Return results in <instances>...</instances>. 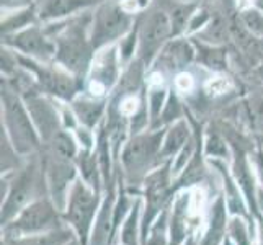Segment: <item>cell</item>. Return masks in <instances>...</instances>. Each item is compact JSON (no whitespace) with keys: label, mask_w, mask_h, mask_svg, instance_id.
<instances>
[{"label":"cell","mask_w":263,"mask_h":245,"mask_svg":"<svg viewBox=\"0 0 263 245\" xmlns=\"http://www.w3.org/2000/svg\"><path fill=\"white\" fill-rule=\"evenodd\" d=\"M48 196L44 170L36 163H28L10 174H4L0 181V228L10 222L34 199Z\"/></svg>","instance_id":"cell-1"},{"label":"cell","mask_w":263,"mask_h":245,"mask_svg":"<svg viewBox=\"0 0 263 245\" xmlns=\"http://www.w3.org/2000/svg\"><path fill=\"white\" fill-rule=\"evenodd\" d=\"M165 131L138 133L124 144L121 152V165L124 177V188L133 195H141L144 180L151 172L160 167L162 141Z\"/></svg>","instance_id":"cell-2"},{"label":"cell","mask_w":263,"mask_h":245,"mask_svg":"<svg viewBox=\"0 0 263 245\" xmlns=\"http://www.w3.org/2000/svg\"><path fill=\"white\" fill-rule=\"evenodd\" d=\"M102 193L95 192L80 177H77L69 190L62 217H64L66 225H69L72 232L76 234L80 245H88L90 232H92L95 216L98 213L100 203H102Z\"/></svg>","instance_id":"cell-3"},{"label":"cell","mask_w":263,"mask_h":245,"mask_svg":"<svg viewBox=\"0 0 263 245\" xmlns=\"http://www.w3.org/2000/svg\"><path fill=\"white\" fill-rule=\"evenodd\" d=\"M64 225L66 222L62 213L51 201L49 196H43L30 203L10 222L2 225L0 231H2V235H7V237H18V235L51 232L64 228Z\"/></svg>","instance_id":"cell-4"},{"label":"cell","mask_w":263,"mask_h":245,"mask_svg":"<svg viewBox=\"0 0 263 245\" xmlns=\"http://www.w3.org/2000/svg\"><path fill=\"white\" fill-rule=\"evenodd\" d=\"M4 124L2 131L10 139L12 146L23 157L33 156L40 149L41 138L28 110L18 98L5 95L4 98Z\"/></svg>","instance_id":"cell-5"},{"label":"cell","mask_w":263,"mask_h":245,"mask_svg":"<svg viewBox=\"0 0 263 245\" xmlns=\"http://www.w3.org/2000/svg\"><path fill=\"white\" fill-rule=\"evenodd\" d=\"M43 170H44V178H46L48 196L62 213L67 203L69 190L79 177L76 160H69L66 157H61L58 154L51 152L49 156H46Z\"/></svg>","instance_id":"cell-6"},{"label":"cell","mask_w":263,"mask_h":245,"mask_svg":"<svg viewBox=\"0 0 263 245\" xmlns=\"http://www.w3.org/2000/svg\"><path fill=\"white\" fill-rule=\"evenodd\" d=\"M131 16L123 10L121 5L105 4L98 8L93 22V33H92V44L95 48L105 46L110 41L120 38L129 30Z\"/></svg>","instance_id":"cell-7"},{"label":"cell","mask_w":263,"mask_h":245,"mask_svg":"<svg viewBox=\"0 0 263 245\" xmlns=\"http://www.w3.org/2000/svg\"><path fill=\"white\" fill-rule=\"evenodd\" d=\"M120 183H113L105 190L100 203L98 213L95 216L93 228L90 232L88 245H113V229H115V204Z\"/></svg>","instance_id":"cell-8"},{"label":"cell","mask_w":263,"mask_h":245,"mask_svg":"<svg viewBox=\"0 0 263 245\" xmlns=\"http://www.w3.org/2000/svg\"><path fill=\"white\" fill-rule=\"evenodd\" d=\"M229 219L231 213L226 204L224 195H216L204 214L203 231L199 232V245H222L228 234Z\"/></svg>","instance_id":"cell-9"},{"label":"cell","mask_w":263,"mask_h":245,"mask_svg":"<svg viewBox=\"0 0 263 245\" xmlns=\"http://www.w3.org/2000/svg\"><path fill=\"white\" fill-rule=\"evenodd\" d=\"M58 59L70 72H82L88 66L90 48L77 28H72L59 40Z\"/></svg>","instance_id":"cell-10"},{"label":"cell","mask_w":263,"mask_h":245,"mask_svg":"<svg viewBox=\"0 0 263 245\" xmlns=\"http://www.w3.org/2000/svg\"><path fill=\"white\" fill-rule=\"evenodd\" d=\"M210 163H211V167L216 168L217 174L221 175L222 195H224L226 204H228V210H229L231 216H242L252 222H257L255 217L252 216V213L249 210L247 199H246V196H243L239 183L235 181L232 172L228 170L226 163L221 159H213V160H210Z\"/></svg>","instance_id":"cell-11"},{"label":"cell","mask_w":263,"mask_h":245,"mask_svg":"<svg viewBox=\"0 0 263 245\" xmlns=\"http://www.w3.org/2000/svg\"><path fill=\"white\" fill-rule=\"evenodd\" d=\"M170 33H172V23L167 18V15L162 12H154L146 20L141 30V43H142L144 56L151 58Z\"/></svg>","instance_id":"cell-12"},{"label":"cell","mask_w":263,"mask_h":245,"mask_svg":"<svg viewBox=\"0 0 263 245\" xmlns=\"http://www.w3.org/2000/svg\"><path fill=\"white\" fill-rule=\"evenodd\" d=\"M28 113L40 133V138L44 142H51L61 133L59 129V118L52 108L38 98L28 100Z\"/></svg>","instance_id":"cell-13"},{"label":"cell","mask_w":263,"mask_h":245,"mask_svg":"<svg viewBox=\"0 0 263 245\" xmlns=\"http://www.w3.org/2000/svg\"><path fill=\"white\" fill-rule=\"evenodd\" d=\"M116 79V54L115 49L100 52L92 67L90 92L92 95H103L106 87H110Z\"/></svg>","instance_id":"cell-14"},{"label":"cell","mask_w":263,"mask_h":245,"mask_svg":"<svg viewBox=\"0 0 263 245\" xmlns=\"http://www.w3.org/2000/svg\"><path fill=\"white\" fill-rule=\"evenodd\" d=\"M76 234L72 232L69 225L64 228L43 232V234H30V235H18V237H7L2 235L0 245H67L76 240Z\"/></svg>","instance_id":"cell-15"},{"label":"cell","mask_w":263,"mask_h":245,"mask_svg":"<svg viewBox=\"0 0 263 245\" xmlns=\"http://www.w3.org/2000/svg\"><path fill=\"white\" fill-rule=\"evenodd\" d=\"M8 43H10L13 48L30 54V56L40 58V59H48L54 54L52 44L34 28L16 33L12 38V41H8Z\"/></svg>","instance_id":"cell-16"},{"label":"cell","mask_w":263,"mask_h":245,"mask_svg":"<svg viewBox=\"0 0 263 245\" xmlns=\"http://www.w3.org/2000/svg\"><path fill=\"white\" fill-rule=\"evenodd\" d=\"M192 139V131L185 120H178L164 134V141H162L160 157L162 162H168L174 159L177 154L185 147V144Z\"/></svg>","instance_id":"cell-17"},{"label":"cell","mask_w":263,"mask_h":245,"mask_svg":"<svg viewBox=\"0 0 263 245\" xmlns=\"http://www.w3.org/2000/svg\"><path fill=\"white\" fill-rule=\"evenodd\" d=\"M38 74V80L41 87L46 92L56 95L59 98H72L76 93V84L67 74L59 70H48V69H34Z\"/></svg>","instance_id":"cell-18"},{"label":"cell","mask_w":263,"mask_h":245,"mask_svg":"<svg viewBox=\"0 0 263 245\" xmlns=\"http://www.w3.org/2000/svg\"><path fill=\"white\" fill-rule=\"evenodd\" d=\"M141 214H142V195H138L134 199L131 213L121 224L115 245H118V243L120 245H142Z\"/></svg>","instance_id":"cell-19"},{"label":"cell","mask_w":263,"mask_h":245,"mask_svg":"<svg viewBox=\"0 0 263 245\" xmlns=\"http://www.w3.org/2000/svg\"><path fill=\"white\" fill-rule=\"evenodd\" d=\"M257 228L242 216H231L228 234H226L222 245H255Z\"/></svg>","instance_id":"cell-20"},{"label":"cell","mask_w":263,"mask_h":245,"mask_svg":"<svg viewBox=\"0 0 263 245\" xmlns=\"http://www.w3.org/2000/svg\"><path fill=\"white\" fill-rule=\"evenodd\" d=\"M72 113L76 115L80 124L92 129L103 115V103L95 102V100H85V98L76 100L72 103Z\"/></svg>","instance_id":"cell-21"},{"label":"cell","mask_w":263,"mask_h":245,"mask_svg":"<svg viewBox=\"0 0 263 245\" xmlns=\"http://www.w3.org/2000/svg\"><path fill=\"white\" fill-rule=\"evenodd\" d=\"M97 0H46L41 8L43 18H58L67 13H74L80 8L95 4Z\"/></svg>","instance_id":"cell-22"},{"label":"cell","mask_w":263,"mask_h":245,"mask_svg":"<svg viewBox=\"0 0 263 245\" xmlns=\"http://www.w3.org/2000/svg\"><path fill=\"white\" fill-rule=\"evenodd\" d=\"M193 56L195 51L186 41H174L164 49V59L168 67H183L193 61Z\"/></svg>","instance_id":"cell-23"},{"label":"cell","mask_w":263,"mask_h":245,"mask_svg":"<svg viewBox=\"0 0 263 245\" xmlns=\"http://www.w3.org/2000/svg\"><path fill=\"white\" fill-rule=\"evenodd\" d=\"M204 154L210 159H226L229 156V147L217 133H210L204 141Z\"/></svg>","instance_id":"cell-24"},{"label":"cell","mask_w":263,"mask_h":245,"mask_svg":"<svg viewBox=\"0 0 263 245\" xmlns=\"http://www.w3.org/2000/svg\"><path fill=\"white\" fill-rule=\"evenodd\" d=\"M201 38L210 44H219L226 41L228 40V25H226V22L219 20V18H216L204 28V31L201 33Z\"/></svg>","instance_id":"cell-25"},{"label":"cell","mask_w":263,"mask_h":245,"mask_svg":"<svg viewBox=\"0 0 263 245\" xmlns=\"http://www.w3.org/2000/svg\"><path fill=\"white\" fill-rule=\"evenodd\" d=\"M199 61L210 69L222 70L226 67V52L216 48H203L199 52Z\"/></svg>","instance_id":"cell-26"},{"label":"cell","mask_w":263,"mask_h":245,"mask_svg":"<svg viewBox=\"0 0 263 245\" xmlns=\"http://www.w3.org/2000/svg\"><path fill=\"white\" fill-rule=\"evenodd\" d=\"M162 82V80H160ZM160 82L157 85L152 84V90H151V95H149V111H151V120L156 121L160 118L162 113V108H164V97L165 92L164 88H160Z\"/></svg>","instance_id":"cell-27"},{"label":"cell","mask_w":263,"mask_h":245,"mask_svg":"<svg viewBox=\"0 0 263 245\" xmlns=\"http://www.w3.org/2000/svg\"><path fill=\"white\" fill-rule=\"evenodd\" d=\"M243 23H246L249 31L263 40V13L257 10H247L243 13Z\"/></svg>","instance_id":"cell-28"},{"label":"cell","mask_w":263,"mask_h":245,"mask_svg":"<svg viewBox=\"0 0 263 245\" xmlns=\"http://www.w3.org/2000/svg\"><path fill=\"white\" fill-rule=\"evenodd\" d=\"M206 92L213 95V97H217V95H222L226 92H229L232 88V84L228 77H222V76H217V77H211L210 80L206 82Z\"/></svg>","instance_id":"cell-29"},{"label":"cell","mask_w":263,"mask_h":245,"mask_svg":"<svg viewBox=\"0 0 263 245\" xmlns=\"http://www.w3.org/2000/svg\"><path fill=\"white\" fill-rule=\"evenodd\" d=\"M190 12H192V7H178L174 12V16H172V31L174 33H180L181 30L186 26Z\"/></svg>","instance_id":"cell-30"},{"label":"cell","mask_w":263,"mask_h":245,"mask_svg":"<svg viewBox=\"0 0 263 245\" xmlns=\"http://www.w3.org/2000/svg\"><path fill=\"white\" fill-rule=\"evenodd\" d=\"M178 116H180V110H178L177 100H175V98H170V102L167 103V108L164 110V113L160 115L162 123H168V121L178 120Z\"/></svg>","instance_id":"cell-31"},{"label":"cell","mask_w":263,"mask_h":245,"mask_svg":"<svg viewBox=\"0 0 263 245\" xmlns=\"http://www.w3.org/2000/svg\"><path fill=\"white\" fill-rule=\"evenodd\" d=\"M138 110V100L134 97H126L123 102H121V106H120V115L121 116H133Z\"/></svg>","instance_id":"cell-32"},{"label":"cell","mask_w":263,"mask_h":245,"mask_svg":"<svg viewBox=\"0 0 263 245\" xmlns=\"http://www.w3.org/2000/svg\"><path fill=\"white\" fill-rule=\"evenodd\" d=\"M175 85L181 92H190V90L193 88V77L190 74H180L175 79Z\"/></svg>","instance_id":"cell-33"},{"label":"cell","mask_w":263,"mask_h":245,"mask_svg":"<svg viewBox=\"0 0 263 245\" xmlns=\"http://www.w3.org/2000/svg\"><path fill=\"white\" fill-rule=\"evenodd\" d=\"M208 22H210V16L206 15V12H199V15H196L192 20V23H190V30L201 28V26H204Z\"/></svg>","instance_id":"cell-34"},{"label":"cell","mask_w":263,"mask_h":245,"mask_svg":"<svg viewBox=\"0 0 263 245\" xmlns=\"http://www.w3.org/2000/svg\"><path fill=\"white\" fill-rule=\"evenodd\" d=\"M31 0H2V7L5 8H20L28 5Z\"/></svg>","instance_id":"cell-35"},{"label":"cell","mask_w":263,"mask_h":245,"mask_svg":"<svg viewBox=\"0 0 263 245\" xmlns=\"http://www.w3.org/2000/svg\"><path fill=\"white\" fill-rule=\"evenodd\" d=\"M255 245H263V222L257 224V237H255Z\"/></svg>","instance_id":"cell-36"},{"label":"cell","mask_w":263,"mask_h":245,"mask_svg":"<svg viewBox=\"0 0 263 245\" xmlns=\"http://www.w3.org/2000/svg\"><path fill=\"white\" fill-rule=\"evenodd\" d=\"M67 245H80V242L76 239V240H72V242H70V243H67Z\"/></svg>","instance_id":"cell-37"},{"label":"cell","mask_w":263,"mask_h":245,"mask_svg":"<svg viewBox=\"0 0 263 245\" xmlns=\"http://www.w3.org/2000/svg\"><path fill=\"white\" fill-rule=\"evenodd\" d=\"M260 146H261V149H263V136L260 138Z\"/></svg>","instance_id":"cell-38"},{"label":"cell","mask_w":263,"mask_h":245,"mask_svg":"<svg viewBox=\"0 0 263 245\" xmlns=\"http://www.w3.org/2000/svg\"><path fill=\"white\" fill-rule=\"evenodd\" d=\"M260 74H261V76H263V67H261V69H260Z\"/></svg>","instance_id":"cell-39"},{"label":"cell","mask_w":263,"mask_h":245,"mask_svg":"<svg viewBox=\"0 0 263 245\" xmlns=\"http://www.w3.org/2000/svg\"><path fill=\"white\" fill-rule=\"evenodd\" d=\"M118 245H120V243H118Z\"/></svg>","instance_id":"cell-40"}]
</instances>
